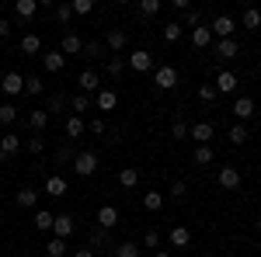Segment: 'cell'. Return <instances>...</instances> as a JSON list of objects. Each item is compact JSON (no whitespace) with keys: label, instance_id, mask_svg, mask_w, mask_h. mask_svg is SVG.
I'll list each match as a JSON object with an SVG mask.
<instances>
[{"label":"cell","instance_id":"e0dca14e","mask_svg":"<svg viewBox=\"0 0 261 257\" xmlns=\"http://www.w3.org/2000/svg\"><path fill=\"white\" fill-rule=\"evenodd\" d=\"M105 45L112 49V56H115V52H122V49H125V32H119V28H112V32L105 35Z\"/></svg>","mask_w":261,"mask_h":257},{"label":"cell","instance_id":"db71d44e","mask_svg":"<svg viewBox=\"0 0 261 257\" xmlns=\"http://www.w3.org/2000/svg\"><path fill=\"white\" fill-rule=\"evenodd\" d=\"M87 129H91L94 136H101V132H105V119H94V122H91V125H87Z\"/></svg>","mask_w":261,"mask_h":257},{"label":"cell","instance_id":"30bf717a","mask_svg":"<svg viewBox=\"0 0 261 257\" xmlns=\"http://www.w3.org/2000/svg\"><path fill=\"white\" fill-rule=\"evenodd\" d=\"M42 66H45L49 73H60L63 66H66V56H63L60 49H53V52H45V56H42Z\"/></svg>","mask_w":261,"mask_h":257},{"label":"cell","instance_id":"4316f807","mask_svg":"<svg viewBox=\"0 0 261 257\" xmlns=\"http://www.w3.org/2000/svg\"><path fill=\"white\" fill-rule=\"evenodd\" d=\"M66 136H70V139H81L84 136V119H81V115H70V119H66Z\"/></svg>","mask_w":261,"mask_h":257},{"label":"cell","instance_id":"f907efd6","mask_svg":"<svg viewBox=\"0 0 261 257\" xmlns=\"http://www.w3.org/2000/svg\"><path fill=\"white\" fill-rule=\"evenodd\" d=\"M199 21H202L199 11H188V14H185V24H188V28H199Z\"/></svg>","mask_w":261,"mask_h":257},{"label":"cell","instance_id":"91938a15","mask_svg":"<svg viewBox=\"0 0 261 257\" xmlns=\"http://www.w3.org/2000/svg\"><path fill=\"white\" fill-rule=\"evenodd\" d=\"M258 233H261V219H258Z\"/></svg>","mask_w":261,"mask_h":257},{"label":"cell","instance_id":"60d3db41","mask_svg":"<svg viewBox=\"0 0 261 257\" xmlns=\"http://www.w3.org/2000/svg\"><path fill=\"white\" fill-rule=\"evenodd\" d=\"M70 7H73V14H91L94 11V0H73Z\"/></svg>","mask_w":261,"mask_h":257},{"label":"cell","instance_id":"7402d4cb","mask_svg":"<svg viewBox=\"0 0 261 257\" xmlns=\"http://www.w3.org/2000/svg\"><path fill=\"white\" fill-rule=\"evenodd\" d=\"M143 209H146V212H161L164 209V195L161 191H146V195H143Z\"/></svg>","mask_w":261,"mask_h":257},{"label":"cell","instance_id":"cb8c5ba5","mask_svg":"<svg viewBox=\"0 0 261 257\" xmlns=\"http://www.w3.org/2000/svg\"><path fill=\"white\" fill-rule=\"evenodd\" d=\"M53 222H56V216H53L49 209H39V212H35V230L45 233V230H53Z\"/></svg>","mask_w":261,"mask_h":257},{"label":"cell","instance_id":"bcb514c9","mask_svg":"<svg viewBox=\"0 0 261 257\" xmlns=\"http://www.w3.org/2000/svg\"><path fill=\"white\" fill-rule=\"evenodd\" d=\"M188 195V184H185V181H174V184H171V198H185Z\"/></svg>","mask_w":261,"mask_h":257},{"label":"cell","instance_id":"f546056e","mask_svg":"<svg viewBox=\"0 0 261 257\" xmlns=\"http://www.w3.org/2000/svg\"><path fill=\"white\" fill-rule=\"evenodd\" d=\"M119 184L122 188H136V184H140V170H136V167H125L119 174Z\"/></svg>","mask_w":261,"mask_h":257},{"label":"cell","instance_id":"f1b7e54d","mask_svg":"<svg viewBox=\"0 0 261 257\" xmlns=\"http://www.w3.org/2000/svg\"><path fill=\"white\" fill-rule=\"evenodd\" d=\"M39 49H42V39H39V35H24V39H21V52H24V56H35Z\"/></svg>","mask_w":261,"mask_h":257},{"label":"cell","instance_id":"7bdbcfd3","mask_svg":"<svg viewBox=\"0 0 261 257\" xmlns=\"http://www.w3.org/2000/svg\"><path fill=\"white\" fill-rule=\"evenodd\" d=\"M56 18H60L63 24H70V18H73V7H70V4H60V7H56Z\"/></svg>","mask_w":261,"mask_h":257},{"label":"cell","instance_id":"44dd1931","mask_svg":"<svg viewBox=\"0 0 261 257\" xmlns=\"http://www.w3.org/2000/svg\"><path fill=\"white\" fill-rule=\"evenodd\" d=\"M209 42H213V32H209V28H192V45H195V49H209Z\"/></svg>","mask_w":261,"mask_h":257},{"label":"cell","instance_id":"8fae6325","mask_svg":"<svg viewBox=\"0 0 261 257\" xmlns=\"http://www.w3.org/2000/svg\"><path fill=\"white\" fill-rule=\"evenodd\" d=\"M53 233H56L60 240H66L70 233H73V216H66V212H63V216H56V222H53Z\"/></svg>","mask_w":261,"mask_h":257},{"label":"cell","instance_id":"5bb4252c","mask_svg":"<svg viewBox=\"0 0 261 257\" xmlns=\"http://www.w3.org/2000/svg\"><path fill=\"white\" fill-rule=\"evenodd\" d=\"M237 52H241V45L233 39H220V45H216V56L220 60H237Z\"/></svg>","mask_w":261,"mask_h":257},{"label":"cell","instance_id":"d6a6232c","mask_svg":"<svg viewBox=\"0 0 261 257\" xmlns=\"http://www.w3.org/2000/svg\"><path fill=\"white\" fill-rule=\"evenodd\" d=\"M226 136H230V142H233V146H244V142L251 139V136H247V125H233Z\"/></svg>","mask_w":261,"mask_h":257},{"label":"cell","instance_id":"e575fe53","mask_svg":"<svg viewBox=\"0 0 261 257\" xmlns=\"http://www.w3.org/2000/svg\"><path fill=\"white\" fill-rule=\"evenodd\" d=\"M192 160H195L199 167H205V163H213V150H209V146H195V153H192Z\"/></svg>","mask_w":261,"mask_h":257},{"label":"cell","instance_id":"681fc988","mask_svg":"<svg viewBox=\"0 0 261 257\" xmlns=\"http://www.w3.org/2000/svg\"><path fill=\"white\" fill-rule=\"evenodd\" d=\"M171 136H174V139H185V136H188V125H185V122H174V125H171Z\"/></svg>","mask_w":261,"mask_h":257},{"label":"cell","instance_id":"7dc6e473","mask_svg":"<svg viewBox=\"0 0 261 257\" xmlns=\"http://www.w3.org/2000/svg\"><path fill=\"white\" fill-rule=\"evenodd\" d=\"M42 150H45V142H42L39 136H35V139H28V153H32V157H39Z\"/></svg>","mask_w":261,"mask_h":257},{"label":"cell","instance_id":"7a4b0ae2","mask_svg":"<svg viewBox=\"0 0 261 257\" xmlns=\"http://www.w3.org/2000/svg\"><path fill=\"white\" fill-rule=\"evenodd\" d=\"M153 83H157L161 91H174V87H178V70H174V66H157V70H153Z\"/></svg>","mask_w":261,"mask_h":257},{"label":"cell","instance_id":"f5cc1de1","mask_svg":"<svg viewBox=\"0 0 261 257\" xmlns=\"http://www.w3.org/2000/svg\"><path fill=\"white\" fill-rule=\"evenodd\" d=\"M84 52H87V56H101V42H87Z\"/></svg>","mask_w":261,"mask_h":257},{"label":"cell","instance_id":"b9f144b4","mask_svg":"<svg viewBox=\"0 0 261 257\" xmlns=\"http://www.w3.org/2000/svg\"><path fill=\"white\" fill-rule=\"evenodd\" d=\"M70 108H73V111H87V108H91V98H87V94H77V98L70 101Z\"/></svg>","mask_w":261,"mask_h":257},{"label":"cell","instance_id":"9c48e42d","mask_svg":"<svg viewBox=\"0 0 261 257\" xmlns=\"http://www.w3.org/2000/svg\"><path fill=\"white\" fill-rule=\"evenodd\" d=\"M188 136L195 139L199 146H209V139H213V125H209V122H195V125L188 129Z\"/></svg>","mask_w":261,"mask_h":257},{"label":"cell","instance_id":"277c9868","mask_svg":"<svg viewBox=\"0 0 261 257\" xmlns=\"http://www.w3.org/2000/svg\"><path fill=\"white\" fill-rule=\"evenodd\" d=\"M237 83H241V80H237L233 70H220V77H216L213 87H216V94H233V91H237Z\"/></svg>","mask_w":261,"mask_h":257},{"label":"cell","instance_id":"52a82bcc","mask_svg":"<svg viewBox=\"0 0 261 257\" xmlns=\"http://www.w3.org/2000/svg\"><path fill=\"white\" fill-rule=\"evenodd\" d=\"M98 226L101 230H115V226H119V209H115V205H101L98 209Z\"/></svg>","mask_w":261,"mask_h":257},{"label":"cell","instance_id":"836d02e7","mask_svg":"<svg viewBox=\"0 0 261 257\" xmlns=\"http://www.w3.org/2000/svg\"><path fill=\"white\" fill-rule=\"evenodd\" d=\"M115 257H140V247H136L133 240H125V243L115 247Z\"/></svg>","mask_w":261,"mask_h":257},{"label":"cell","instance_id":"ffe728a7","mask_svg":"<svg viewBox=\"0 0 261 257\" xmlns=\"http://www.w3.org/2000/svg\"><path fill=\"white\" fill-rule=\"evenodd\" d=\"M45 195H66V178H60V174H53V178H45Z\"/></svg>","mask_w":261,"mask_h":257},{"label":"cell","instance_id":"4dcf8cb0","mask_svg":"<svg viewBox=\"0 0 261 257\" xmlns=\"http://www.w3.org/2000/svg\"><path fill=\"white\" fill-rule=\"evenodd\" d=\"M14 202H18L21 209H32V205H35V202H39V195H35V191H32V188H21L18 195H14Z\"/></svg>","mask_w":261,"mask_h":257},{"label":"cell","instance_id":"6da1fadb","mask_svg":"<svg viewBox=\"0 0 261 257\" xmlns=\"http://www.w3.org/2000/svg\"><path fill=\"white\" fill-rule=\"evenodd\" d=\"M73 170H77V178H91L94 170H98V157L91 153V150H84L73 157Z\"/></svg>","mask_w":261,"mask_h":257},{"label":"cell","instance_id":"11a10c76","mask_svg":"<svg viewBox=\"0 0 261 257\" xmlns=\"http://www.w3.org/2000/svg\"><path fill=\"white\" fill-rule=\"evenodd\" d=\"M7 35H11V21L0 18V39H7Z\"/></svg>","mask_w":261,"mask_h":257},{"label":"cell","instance_id":"603a6c76","mask_svg":"<svg viewBox=\"0 0 261 257\" xmlns=\"http://www.w3.org/2000/svg\"><path fill=\"white\" fill-rule=\"evenodd\" d=\"M28 125H32L35 132H42V129L49 125V111H42V108H35V111H28Z\"/></svg>","mask_w":261,"mask_h":257},{"label":"cell","instance_id":"ac0fdd59","mask_svg":"<svg viewBox=\"0 0 261 257\" xmlns=\"http://www.w3.org/2000/svg\"><path fill=\"white\" fill-rule=\"evenodd\" d=\"M94 104H98L101 111H115V104H119V94H115V91H98Z\"/></svg>","mask_w":261,"mask_h":257},{"label":"cell","instance_id":"8d00e7d4","mask_svg":"<svg viewBox=\"0 0 261 257\" xmlns=\"http://www.w3.org/2000/svg\"><path fill=\"white\" fill-rule=\"evenodd\" d=\"M105 70H108V77H119L122 70H125V60L122 56H112V60L105 63Z\"/></svg>","mask_w":261,"mask_h":257},{"label":"cell","instance_id":"83f0119b","mask_svg":"<svg viewBox=\"0 0 261 257\" xmlns=\"http://www.w3.org/2000/svg\"><path fill=\"white\" fill-rule=\"evenodd\" d=\"M45 257H66V240L53 237L49 243H45Z\"/></svg>","mask_w":261,"mask_h":257},{"label":"cell","instance_id":"3957f363","mask_svg":"<svg viewBox=\"0 0 261 257\" xmlns=\"http://www.w3.org/2000/svg\"><path fill=\"white\" fill-rule=\"evenodd\" d=\"M125 66H129V70H136V73H150V70H153V56H150L146 49H136V52L125 60Z\"/></svg>","mask_w":261,"mask_h":257},{"label":"cell","instance_id":"7c38bea8","mask_svg":"<svg viewBox=\"0 0 261 257\" xmlns=\"http://www.w3.org/2000/svg\"><path fill=\"white\" fill-rule=\"evenodd\" d=\"M77 83H81V94H91V91H101V83H98V73H94V70H84L81 77H77Z\"/></svg>","mask_w":261,"mask_h":257},{"label":"cell","instance_id":"94428289","mask_svg":"<svg viewBox=\"0 0 261 257\" xmlns=\"http://www.w3.org/2000/svg\"><path fill=\"white\" fill-rule=\"evenodd\" d=\"M258 181H261V170H258Z\"/></svg>","mask_w":261,"mask_h":257},{"label":"cell","instance_id":"2e32d148","mask_svg":"<svg viewBox=\"0 0 261 257\" xmlns=\"http://www.w3.org/2000/svg\"><path fill=\"white\" fill-rule=\"evenodd\" d=\"M60 52L63 56H77V52H84V42L70 32V35H63V45H60Z\"/></svg>","mask_w":261,"mask_h":257},{"label":"cell","instance_id":"f35d334b","mask_svg":"<svg viewBox=\"0 0 261 257\" xmlns=\"http://www.w3.org/2000/svg\"><path fill=\"white\" fill-rule=\"evenodd\" d=\"M45 91V83L39 77H24V94H42Z\"/></svg>","mask_w":261,"mask_h":257},{"label":"cell","instance_id":"9f6ffc18","mask_svg":"<svg viewBox=\"0 0 261 257\" xmlns=\"http://www.w3.org/2000/svg\"><path fill=\"white\" fill-rule=\"evenodd\" d=\"M73 257H94V250H77Z\"/></svg>","mask_w":261,"mask_h":257},{"label":"cell","instance_id":"f6af8a7d","mask_svg":"<svg viewBox=\"0 0 261 257\" xmlns=\"http://www.w3.org/2000/svg\"><path fill=\"white\" fill-rule=\"evenodd\" d=\"M56 163H73V150L70 146H60L56 150Z\"/></svg>","mask_w":261,"mask_h":257},{"label":"cell","instance_id":"c3c4849f","mask_svg":"<svg viewBox=\"0 0 261 257\" xmlns=\"http://www.w3.org/2000/svg\"><path fill=\"white\" fill-rule=\"evenodd\" d=\"M143 243H146L150 250H153V247H161V233H157V230H150V233L143 237Z\"/></svg>","mask_w":261,"mask_h":257},{"label":"cell","instance_id":"d4e9b609","mask_svg":"<svg viewBox=\"0 0 261 257\" xmlns=\"http://www.w3.org/2000/svg\"><path fill=\"white\" fill-rule=\"evenodd\" d=\"M171 243H174V247H188V243H192L188 226H174V230H171Z\"/></svg>","mask_w":261,"mask_h":257},{"label":"cell","instance_id":"8992f818","mask_svg":"<svg viewBox=\"0 0 261 257\" xmlns=\"http://www.w3.org/2000/svg\"><path fill=\"white\" fill-rule=\"evenodd\" d=\"M209 32H213V35H220V39H233V32H237V21L223 14V18H216L213 24H209Z\"/></svg>","mask_w":261,"mask_h":257},{"label":"cell","instance_id":"d6986e66","mask_svg":"<svg viewBox=\"0 0 261 257\" xmlns=\"http://www.w3.org/2000/svg\"><path fill=\"white\" fill-rule=\"evenodd\" d=\"M233 115H237L241 122H247L251 115H254V101H251V98H237V101H233Z\"/></svg>","mask_w":261,"mask_h":257},{"label":"cell","instance_id":"74e56055","mask_svg":"<svg viewBox=\"0 0 261 257\" xmlns=\"http://www.w3.org/2000/svg\"><path fill=\"white\" fill-rule=\"evenodd\" d=\"M14 119H18V108L14 104H0V125H11Z\"/></svg>","mask_w":261,"mask_h":257},{"label":"cell","instance_id":"9a60e30c","mask_svg":"<svg viewBox=\"0 0 261 257\" xmlns=\"http://www.w3.org/2000/svg\"><path fill=\"white\" fill-rule=\"evenodd\" d=\"M0 150H4L7 157H14V153L21 150V136L18 132H4V136H0Z\"/></svg>","mask_w":261,"mask_h":257},{"label":"cell","instance_id":"484cf974","mask_svg":"<svg viewBox=\"0 0 261 257\" xmlns=\"http://www.w3.org/2000/svg\"><path fill=\"white\" fill-rule=\"evenodd\" d=\"M241 24H244V28H251V32L261 28V11H258V7H247V11H244V18H241Z\"/></svg>","mask_w":261,"mask_h":257},{"label":"cell","instance_id":"ba28073f","mask_svg":"<svg viewBox=\"0 0 261 257\" xmlns=\"http://www.w3.org/2000/svg\"><path fill=\"white\" fill-rule=\"evenodd\" d=\"M0 87H4V94H21V91H24V77L11 70V73H4V80H0Z\"/></svg>","mask_w":261,"mask_h":257},{"label":"cell","instance_id":"680465c9","mask_svg":"<svg viewBox=\"0 0 261 257\" xmlns=\"http://www.w3.org/2000/svg\"><path fill=\"white\" fill-rule=\"evenodd\" d=\"M7 160H11V157H7V153H4V150H0V163H7Z\"/></svg>","mask_w":261,"mask_h":257},{"label":"cell","instance_id":"4fadbf2b","mask_svg":"<svg viewBox=\"0 0 261 257\" xmlns=\"http://www.w3.org/2000/svg\"><path fill=\"white\" fill-rule=\"evenodd\" d=\"M35 11H39V0H18V4H14V14H18L21 21H32Z\"/></svg>","mask_w":261,"mask_h":257},{"label":"cell","instance_id":"5b68a950","mask_svg":"<svg viewBox=\"0 0 261 257\" xmlns=\"http://www.w3.org/2000/svg\"><path fill=\"white\" fill-rule=\"evenodd\" d=\"M216 181H220V188H226V191H237L241 188V170L237 167H220Z\"/></svg>","mask_w":261,"mask_h":257},{"label":"cell","instance_id":"ee69618b","mask_svg":"<svg viewBox=\"0 0 261 257\" xmlns=\"http://www.w3.org/2000/svg\"><path fill=\"white\" fill-rule=\"evenodd\" d=\"M63 108H66V98H63V94H53V98H49V108H45V111H63Z\"/></svg>","mask_w":261,"mask_h":257},{"label":"cell","instance_id":"ab89813d","mask_svg":"<svg viewBox=\"0 0 261 257\" xmlns=\"http://www.w3.org/2000/svg\"><path fill=\"white\" fill-rule=\"evenodd\" d=\"M199 98L205 101V104H213V101L220 98V94H216V87H213V83H202V87H199Z\"/></svg>","mask_w":261,"mask_h":257},{"label":"cell","instance_id":"6f0895ef","mask_svg":"<svg viewBox=\"0 0 261 257\" xmlns=\"http://www.w3.org/2000/svg\"><path fill=\"white\" fill-rule=\"evenodd\" d=\"M153 257H171V250H157V254H153Z\"/></svg>","mask_w":261,"mask_h":257},{"label":"cell","instance_id":"816d5d0a","mask_svg":"<svg viewBox=\"0 0 261 257\" xmlns=\"http://www.w3.org/2000/svg\"><path fill=\"white\" fill-rule=\"evenodd\" d=\"M91 247H105V230H94L91 233Z\"/></svg>","mask_w":261,"mask_h":257},{"label":"cell","instance_id":"d590c367","mask_svg":"<svg viewBox=\"0 0 261 257\" xmlns=\"http://www.w3.org/2000/svg\"><path fill=\"white\" fill-rule=\"evenodd\" d=\"M161 11V0H140V18H153Z\"/></svg>","mask_w":261,"mask_h":257},{"label":"cell","instance_id":"1f68e13d","mask_svg":"<svg viewBox=\"0 0 261 257\" xmlns=\"http://www.w3.org/2000/svg\"><path fill=\"white\" fill-rule=\"evenodd\" d=\"M181 32H185V24H178V21H167V24H164V42H178Z\"/></svg>","mask_w":261,"mask_h":257}]
</instances>
